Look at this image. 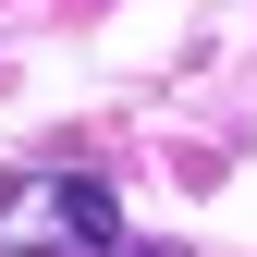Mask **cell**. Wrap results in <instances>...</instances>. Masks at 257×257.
Masks as SVG:
<instances>
[{"label": "cell", "mask_w": 257, "mask_h": 257, "mask_svg": "<svg viewBox=\"0 0 257 257\" xmlns=\"http://www.w3.org/2000/svg\"><path fill=\"white\" fill-rule=\"evenodd\" d=\"M122 208L98 172H13L0 184V257H110Z\"/></svg>", "instance_id": "1"}, {"label": "cell", "mask_w": 257, "mask_h": 257, "mask_svg": "<svg viewBox=\"0 0 257 257\" xmlns=\"http://www.w3.org/2000/svg\"><path fill=\"white\" fill-rule=\"evenodd\" d=\"M110 257H147V245H110Z\"/></svg>", "instance_id": "2"}]
</instances>
